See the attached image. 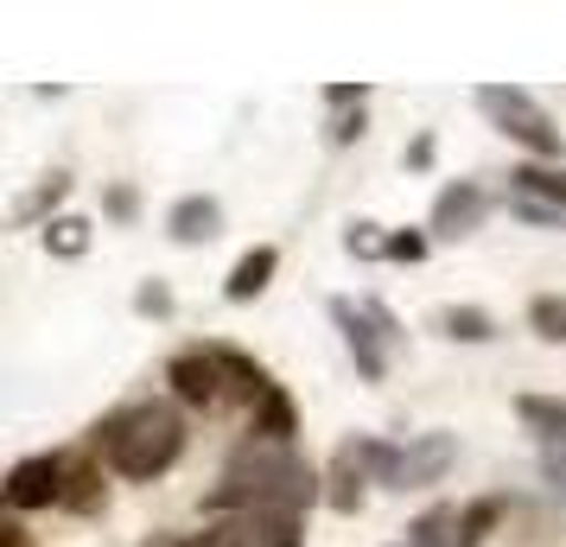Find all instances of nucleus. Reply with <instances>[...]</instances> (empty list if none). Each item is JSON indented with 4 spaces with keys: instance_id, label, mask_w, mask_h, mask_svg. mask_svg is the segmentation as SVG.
Instances as JSON below:
<instances>
[{
    "instance_id": "obj_26",
    "label": "nucleus",
    "mask_w": 566,
    "mask_h": 547,
    "mask_svg": "<svg viewBox=\"0 0 566 547\" xmlns=\"http://www.w3.org/2000/svg\"><path fill=\"white\" fill-rule=\"evenodd\" d=\"M541 477L554 484V496H566V445H547V459H541Z\"/></svg>"
},
{
    "instance_id": "obj_11",
    "label": "nucleus",
    "mask_w": 566,
    "mask_h": 547,
    "mask_svg": "<svg viewBox=\"0 0 566 547\" xmlns=\"http://www.w3.org/2000/svg\"><path fill=\"white\" fill-rule=\"evenodd\" d=\"M510 204H541V210H566V172L547 159H528L510 172Z\"/></svg>"
},
{
    "instance_id": "obj_4",
    "label": "nucleus",
    "mask_w": 566,
    "mask_h": 547,
    "mask_svg": "<svg viewBox=\"0 0 566 547\" xmlns=\"http://www.w3.org/2000/svg\"><path fill=\"white\" fill-rule=\"evenodd\" d=\"M478 108H484V115H490L503 134H510V140H522L535 159H554V154H560V128L541 115V103L522 90V83H510V90H503V83H496V90H478Z\"/></svg>"
},
{
    "instance_id": "obj_7",
    "label": "nucleus",
    "mask_w": 566,
    "mask_h": 547,
    "mask_svg": "<svg viewBox=\"0 0 566 547\" xmlns=\"http://www.w3.org/2000/svg\"><path fill=\"white\" fill-rule=\"evenodd\" d=\"M484 217H490V191L478 179H459V185H446V191L433 198L427 230H433L439 242H464V235L484 230Z\"/></svg>"
},
{
    "instance_id": "obj_20",
    "label": "nucleus",
    "mask_w": 566,
    "mask_h": 547,
    "mask_svg": "<svg viewBox=\"0 0 566 547\" xmlns=\"http://www.w3.org/2000/svg\"><path fill=\"white\" fill-rule=\"evenodd\" d=\"M528 332L547 344H566V293H535L528 299Z\"/></svg>"
},
{
    "instance_id": "obj_33",
    "label": "nucleus",
    "mask_w": 566,
    "mask_h": 547,
    "mask_svg": "<svg viewBox=\"0 0 566 547\" xmlns=\"http://www.w3.org/2000/svg\"><path fill=\"white\" fill-rule=\"evenodd\" d=\"M401 547H408V541H401Z\"/></svg>"
},
{
    "instance_id": "obj_31",
    "label": "nucleus",
    "mask_w": 566,
    "mask_h": 547,
    "mask_svg": "<svg viewBox=\"0 0 566 547\" xmlns=\"http://www.w3.org/2000/svg\"><path fill=\"white\" fill-rule=\"evenodd\" d=\"M0 547H27V528H20V522H7V528H0Z\"/></svg>"
},
{
    "instance_id": "obj_8",
    "label": "nucleus",
    "mask_w": 566,
    "mask_h": 547,
    "mask_svg": "<svg viewBox=\"0 0 566 547\" xmlns=\"http://www.w3.org/2000/svg\"><path fill=\"white\" fill-rule=\"evenodd\" d=\"M332 325L344 332V350H350V364L363 369V382H382L388 376V338L369 325V313L350 306V299H332Z\"/></svg>"
},
{
    "instance_id": "obj_1",
    "label": "nucleus",
    "mask_w": 566,
    "mask_h": 547,
    "mask_svg": "<svg viewBox=\"0 0 566 547\" xmlns=\"http://www.w3.org/2000/svg\"><path fill=\"white\" fill-rule=\"evenodd\" d=\"M318 496H325V491H318V471H312L293 445L249 440L230 465H223L217 491L205 496V509H217V516H223V509H235V516H255V509L300 516V509H312Z\"/></svg>"
},
{
    "instance_id": "obj_18",
    "label": "nucleus",
    "mask_w": 566,
    "mask_h": 547,
    "mask_svg": "<svg viewBox=\"0 0 566 547\" xmlns=\"http://www.w3.org/2000/svg\"><path fill=\"white\" fill-rule=\"evenodd\" d=\"M90 249V217H45V255L77 261Z\"/></svg>"
},
{
    "instance_id": "obj_16",
    "label": "nucleus",
    "mask_w": 566,
    "mask_h": 547,
    "mask_svg": "<svg viewBox=\"0 0 566 547\" xmlns=\"http://www.w3.org/2000/svg\"><path fill=\"white\" fill-rule=\"evenodd\" d=\"M433 325H439V338H452V344H490L496 338V318H490L484 306H439Z\"/></svg>"
},
{
    "instance_id": "obj_28",
    "label": "nucleus",
    "mask_w": 566,
    "mask_h": 547,
    "mask_svg": "<svg viewBox=\"0 0 566 547\" xmlns=\"http://www.w3.org/2000/svg\"><path fill=\"white\" fill-rule=\"evenodd\" d=\"M515 217H522V223H535V230H554V223H560L566 210H541V204H515Z\"/></svg>"
},
{
    "instance_id": "obj_25",
    "label": "nucleus",
    "mask_w": 566,
    "mask_h": 547,
    "mask_svg": "<svg viewBox=\"0 0 566 547\" xmlns=\"http://www.w3.org/2000/svg\"><path fill=\"white\" fill-rule=\"evenodd\" d=\"M344 249H350V255H382V242H376V223H350V230H344Z\"/></svg>"
},
{
    "instance_id": "obj_32",
    "label": "nucleus",
    "mask_w": 566,
    "mask_h": 547,
    "mask_svg": "<svg viewBox=\"0 0 566 547\" xmlns=\"http://www.w3.org/2000/svg\"><path fill=\"white\" fill-rule=\"evenodd\" d=\"M179 547H198V535H191V541H179Z\"/></svg>"
},
{
    "instance_id": "obj_9",
    "label": "nucleus",
    "mask_w": 566,
    "mask_h": 547,
    "mask_svg": "<svg viewBox=\"0 0 566 547\" xmlns=\"http://www.w3.org/2000/svg\"><path fill=\"white\" fill-rule=\"evenodd\" d=\"M166 382L185 408H217L223 401V369H217V350H179L166 364Z\"/></svg>"
},
{
    "instance_id": "obj_13",
    "label": "nucleus",
    "mask_w": 566,
    "mask_h": 547,
    "mask_svg": "<svg viewBox=\"0 0 566 547\" xmlns=\"http://www.w3.org/2000/svg\"><path fill=\"white\" fill-rule=\"evenodd\" d=\"M230 535H235V547H306V535H300V516H281V509L235 516Z\"/></svg>"
},
{
    "instance_id": "obj_19",
    "label": "nucleus",
    "mask_w": 566,
    "mask_h": 547,
    "mask_svg": "<svg viewBox=\"0 0 566 547\" xmlns=\"http://www.w3.org/2000/svg\"><path fill=\"white\" fill-rule=\"evenodd\" d=\"M408 547H459V509H427L408 522Z\"/></svg>"
},
{
    "instance_id": "obj_6",
    "label": "nucleus",
    "mask_w": 566,
    "mask_h": 547,
    "mask_svg": "<svg viewBox=\"0 0 566 547\" xmlns=\"http://www.w3.org/2000/svg\"><path fill=\"white\" fill-rule=\"evenodd\" d=\"M64 491H71V465L57 452H32V459H20V465L7 471V509L13 516L52 509V503H64Z\"/></svg>"
},
{
    "instance_id": "obj_10",
    "label": "nucleus",
    "mask_w": 566,
    "mask_h": 547,
    "mask_svg": "<svg viewBox=\"0 0 566 547\" xmlns=\"http://www.w3.org/2000/svg\"><path fill=\"white\" fill-rule=\"evenodd\" d=\"M166 235H172L179 249L217 242V235H223V204H217L210 191H191V198H179V204L166 210Z\"/></svg>"
},
{
    "instance_id": "obj_24",
    "label": "nucleus",
    "mask_w": 566,
    "mask_h": 547,
    "mask_svg": "<svg viewBox=\"0 0 566 547\" xmlns=\"http://www.w3.org/2000/svg\"><path fill=\"white\" fill-rule=\"evenodd\" d=\"M382 255H388V261H420V255H427V235H420V230L388 235V242H382Z\"/></svg>"
},
{
    "instance_id": "obj_2",
    "label": "nucleus",
    "mask_w": 566,
    "mask_h": 547,
    "mask_svg": "<svg viewBox=\"0 0 566 547\" xmlns=\"http://www.w3.org/2000/svg\"><path fill=\"white\" fill-rule=\"evenodd\" d=\"M96 445L108 452V465L122 471V477L154 484V477H166V471L179 465L185 420L172 414V408H159V401H147V408H115V414L96 427Z\"/></svg>"
},
{
    "instance_id": "obj_29",
    "label": "nucleus",
    "mask_w": 566,
    "mask_h": 547,
    "mask_svg": "<svg viewBox=\"0 0 566 547\" xmlns=\"http://www.w3.org/2000/svg\"><path fill=\"white\" fill-rule=\"evenodd\" d=\"M357 134H363V115H337V122H332V140H337V147H344V140H357Z\"/></svg>"
},
{
    "instance_id": "obj_22",
    "label": "nucleus",
    "mask_w": 566,
    "mask_h": 547,
    "mask_svg": "<svg viewBox=\"0 0 566 547\" xmlns=\"http://www.w3.org/2000/svg\"><path fill=\"white\" fill-rule=\"evenodd\" d=\"M64 191H71V179H64V172H52V179L39 185V191H32L27 204L13 210V217H20V223H32V217H39V210H52V204H64Z\"/></svg>"
},
{
    "instance_id": "obj_5",
    "label": "nucleus",
    "mask_w": 566,
    "mask_h": 547,
    "mask_svg": "<svg viewBox=\"0 0 566 547\" xmlns=\"http://www.w3.org/2000/svg\"><path fill=\"white\" fill-rule=\"evenodd\" d=\"M459 465V433H413L408 445H395V465H388V491H433L446 484V471Z\"/></svg>"
},
{
    "instance_id": "obj_15",
    "label": "nucleus",
    "mask_w": 566,
    "mask_h": 547,
    "mask_svg": "<svg viewBox=\"0 0 566 547\" xmlns=\"http://www.w3.org/2000/svg\"><path fill=\"white\" fill-rule=\"evenodd\" d=\"M515 420L547 445H566V395H515Z\"/></svg>"
},
{
    "instance_id": "obj_12",
    "label": "nucleus",
    "mask_w": 566,
    "mask_h": 547,
    "mask_svg": "<svg viewBox=\"0 0 566 547\" xmlns=\"http://www.w3.org/2000/svg\"><path fill=\"white\" fill-rule=\"evenodd\" d=\"M274 267H281V249H274V242L249 249V255L230 267V281H223V299H230V306H249V299H261V293H268V281H274Z\"/></svg>"
},
{
    "instance_id": "obj_14",
    "label": "nucleus",
    "mask_w": 566,
    "mask_h": 547,
    "mask_svg": "<svg viewBox=\"0 0 566 547\" xmlns=\"http://www.w3.org/2000/svg\"><path fill=\"white\" fill-rule=\"evenodd\" d=\"M249 433H255L261 445H293V433H300V408H293V395L274 382V389L261 395L255 420H249Z\"/></svg>"
},
{
    "instance_id": "obj_27",
    "label": "nucleus",
    "mask_w": 566,
    "mask_h": 547,
    "mask_svg": "<svg viewBox=\"0 0 566 547\" xmlns=\"http://www.w3.org/2000/svg\"><path fill=\"white\" fill-rule=\"evenodd\" d=\"M363 313H369V325H376L388 344H401V325H395V313H388L382 299H363Z\"/></svg>"
},
{
    "instance_id": "obj_30",
    "label": "nucleus",
    "mask_w": 566,
    "mask_h": 547,
    "mask_svg": "<svg viewBox=\"0 0 566 547\" xmlns=\"http://www.w3.org/2000/svg\"><path fill=\"white\" fill-rule=\"evenodd\" d=\"M134 204H140V198H134L128 185H115V191H108V210H115V217H134Z\"/></svg>"
},
{
    "instance_id": "obj_3",
    "label": "nucleus",
    "mask_w": 566,
    "mask_h": 547,
    "mask_svg": "<svg viewBox=\"0 0 566 547\" xmlns=\"http://www.w3.org/2000/svg\"><path fill=\"white\" fill-rule=\"evenodd\" d=\"M388 465H395V445L388 440H344L332 452V471H325V503H332L337 516H357L363 509V491L369 484H382Z\"/></svg>"
},
{
    "instance_id": "obj_21",
    "label": "nucleus",
    "mask_w": 566,
    "mask_h": 547,
    "mask_svg": "<svg viewBox=\"0 0 566 547\" xmlns=\"http://www.w3.org/2000/svg\"><path fill=\"white\" fill-rule=\"evenodd\" d=\"M496 516H503V496H484V503L459 509V547H484V535L496 528Z\"/></svg>"
},
{
    "instance_id": "obj_17",
    "label": "nucleus",
    "mask_w": 566,
    "mask_h": 547,
    "mask_svg": "<svg viewBox=\"0 0 566 547\" xmlns=\"http://www.w3.org/2000/svg\"><path fill=\"white\" fill-rule=\"evenodd\" d=\"M217 369H223V382H230V389L242 395L249 408H261V395L274 389V382H268V369H261V364H249L242 350H217Z\"/></svg>"
},
{
    "instance_id": "obj_23",
    "label": "nucleus",
    "mask_w": 566,
    "mask_h": 547,
    "mask_svg": "<svg viewBox=\"0 0 566 547\" xmlns=\"http://www.w3.org/2000/svg\"><path fill=\"white\" fill-rule=\"evenodd\" d=\"M134 313L140 318H166L172 313V287H166V281H147V287L134 293Z\"/></svg>"
}]
</instances>
